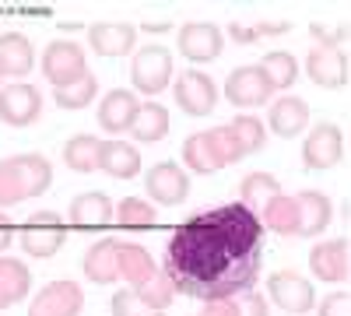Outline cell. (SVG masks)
I'll return each instance as SVG.
<instances>
[{
  "label": "cell",
  "mask_w": 351,
  "mask_h": 316,
  "mask_svg": "<svg viewBox=\"0 0 351 316\" xmlns=\"http://www.w3.org/2000/svg\"><path fill=\"white\" fill-rule=\"evenodd\" d=\"M263 225L243 204L211 208L176 228L165 246V278L200 302L236 299L260 278Z\"/></svg>",
  "instance_id": "cell-1"
},
{
  "label": "cell",
  "mask_w": 351,
  "mask_h": 316,
  "mask_svg": "<svg viewBox=\"0 0 351 316\" xmlns=\"http://www.w3.org/2000/svg\"><path fill=\"white\" fill-rule=\"evenodd\" d=\"M53 183V165L43 155H11L0 162V208L46 193Z\"/></svg>",
  "instance_id": "cell-2"
},
{
  "label": "cell",
  "mask_w": 351,
  "mask_h": 316,
  "mask_svg": "<svg viewBox=\"0 0 351 316\" xmlns=\"http://www.w3.org/2000/svg\"><path fill=\"white\" fill-rule=\"evenodd\" d=\"M64 243H67V228L56 211H36L21 225V250L28 256H36V260H46V256L60 253Z\"/></svg>",
  "instance_id": "cell-3"
},
{
  "label": "cell",
  "mask_w": 351,
  "mask_h": 316,
  "mask_svg": "<svg viewBox=\"0 0 351 316\" xmlns=\"http://www.w3.org/2000/svg\"><path fill=\"white\" fill-rule=\"evenodd\" d=\"M130 77L141 95H162L165 84L172 81V53L165 46H141L134 53Z\"/></svg>",
  "instance_id": "cell-4"
},
{
  "label": "cell",
  "mask_w": 351,
  "mask_h": 316,
  "mask_svg": "<svg viewBox=\"0 0 351 316\" xmlns=\"http://www.w3.org/2000/svg\"><path fill=\"white\" fill-rule=\"evenodd\" d=\"M43 74L53 88H67L77 77L88 74V64H84V49L71 39H56L43 49Z\"/></svg>",
  "instance_id": "cell-5"
},
{
  "label": "cell",
  "mask_w": 351,
  "mask_h": 316,
  "mask_svg": "<svg viewBox=\"0 0 351 316\" xmlns=\"http://www.w3.org/2000/svg\"><path fill=\"white\" fill-rule=\"evenodd\" d=\"M274 95L271 81L263 77L260 64H250V67H236L228 77H225V99L236 106V109H256V106H267Z\"/></svg>",
  "instance_id": "cell-6"
},
{
  "label": "cell",
  "mask_w": 351,
  "mask_h": 316,
  "mask_svg": "<svg viewBox=\"0 0 351 316\" xmlns=\"http://www.w3.org/2000/svg\"><path fill=\"white\" fill-rule=\"evenodd\" d=\"M176 106H180L186 117H211L215 106H218V88L215 81L204 74V71H186L176 77Z\"/></svg>",
  "instance_id": "cell-7"
},
{
  "label": "cell",
  "mask_w": 351,
  "mask_h": 316,
  "mask_svg": "<svg viewBox=\"0 0 351 316\" xmlns=\"http://www.w3.org/2000/svg\"><path fill=\"white\" fill-rule=\"evenodd\" d=\"M267 295L274 299V306L281 313H291V316H302L316 306V292H313V284L295 274V271H278L267 278Z\"/></svg>",
  "instance_id": "cell-8"
},
{
  "label": "cell",
  "mask_w": 351,
  "mask_h": 316,
  "mask_svg": "<svg viewBox=\"0 0 351 316\" xmlns=\"http://www.w3.org/2000/svg\"><path fill=\"white\" fill-rule=\"evenodd\" d=\"M180 53L186 56L190 64H211L221 56L225 49V32L211 21H190L180 28V39H176Z\"/></svg>",
  "instance_id": "cell-9"
},
{
  "label": "cell",
  "mask_w": 351,
  "mask_h": 316,
  "mask_svg": "<svg viewBox=\"0 0 351 316\" xmlns=\"http://www.w3.org/2000/svg\"><path fill=\"white\" fill-rule=\"evenodd\" d=\"M344 158V134L337 123L324 120V123H316L306 137V145H302V165L306 169H330Z\"/></svg>",
  "instance_id": "cell-10"
},
{
  "label": "cell",
  "mask_w": 351,
  "mask_h": 316,
  "mask_svg": "<svg viewBox=\"0 0 351 316\" xmlns=\"http://www.w3.org/2000/svg\"><path fill=\"white\" fill-rule=\"evenodd\" d=\"M144 186H148V197L162 208H176L190 197V176L176 165V162H158L148 169L144 176Z\"/></svg>",
  "instance_id": "cell-11"
},
{
  "label": "cell",
  "mask_w": 351,
  "mask_h": 316,
  "mask_svg": "<svg viewBox=\"0 0 351 316\" xmlns=\"http://www.w3.org/2000/svg\"><path fill=\"white\" fill-rule=\"evenodd\" d=\"M43 117V95L36 84H8L0 92V120L8 127H32Z\"/></svg>",
  "instance_id": "cell-12"
},
{
  "label": "cell",
  "mask_w": 351,
  "mask_h": 316,
  "mask_svg": "<svg viewBox=\"0 0 351 316\" xmlns=\"http://www.w3.org/2000/svg\"><path fill=\"white\" fill-rule=\"evenodd\" d=\"M84 309V292L74 281H49L32 299L28 316H77Z\"/></svg>",
  "instance_id": "cell-13"
},
{
  "label": "cell",
  "mask_w": 351,
  "mask_h": 316,
  "mask_svg": "<svg viewBox=\"0 0 351 316\" xmlns=\"http://www.w3.org/2000/svg\"><path fill=\"white\" fill-rule=\"evenodd\" d=\"M309 267L319 281H327V284H337L348 278L351 271V256H348V239L337 236V239H327V243H319L313 246L309 253Z\"/></svg>",
  "instance_id": "cell-14"
},
{
  "label": "cell",
  "mask_w": 351,
  "mask_h": 316,
  "mask_svg": "<svg viewBox=\"0 0 351 316\" xmlns=\"http://www.w3.org/2000/svg\"><path fill=\"white\" fill-rule=\"evenodd\" d=\"M112 211H116V204H112L106 193L88 190V193H81V197L71 200L67 221L74 228H81V232H92V228H109L112 225Z\"/></svg>",
  "instance_id": "cell-15"
},
{
  "label": "cell",
  "mask_w": 351,
  "mask_h": 316,
  "mask_svg": "<svg viewBox=\"0 0 351 316\" xmlns=\"http://www.w3.org/2000/svg\"><path fill=\"white\" fill-rule=\"evenodd\" d=\"M306 74L319 88H344L348 81V56L344 49H319L313 46L306 56Z\"/></svg>",
  "instance_id": "cell-16"
},
{
  "label": "cell",
  "mask_w": 351,
  "mask_h": 316,
  "mask_svg": "<svg viewBox=\"0 0 351 316\" xmlns=\"http://www.w3.org/2000/svg\"><path fill=\"white\" fill-rule=\"evenodd\" d=\"M137 42V28L127 21H95L88 28V46L99 56H127Z\"/></svg>",
  "instance_id": "cell-17"
},
{
  "label": "cell",
  "mask_w": 351,
  "mask_h": 316,
  "mask_svg": "<svg viewBox=\"0 0 351 316\" xmlns=\"http://www.w3.org/2000/svg\"><path fill=\"white\" fill-rule=\"evenodd\" d=\"M137 109H141V99L130 88H112L99 106V127L106 134H123V130H130Z\"/></svg>",
  "instance_id": "cell-18"
},
{
  "label": "cell",
  "mask_w": 351,
  "mask_h": 316,
  "mask_svg": "<svg viewBox=\"0 0 351 316\" xmlns=\"http://www.w3.org/2000/svg\"><path fill=\"white\" fill-rule=\"evenodd\" d=\"M295 211H299V236H319L334 218L330 197L319 190H302L295 197Z\"/></svg>",
  "instance_id": "cell-19"
},
{
  "label": "cell",
  "mask_w": 351,
  "mask_h": 316,
  "mask_svg": "<svg viewBox=\"0 0 351 316\" xmlns=\"http://www.w3.org/2000/svg\"><path fill=\"white\" fill-rule=\"evenodd\" d=\"M271 130L278 137H299L306 127H309V106L306 99L299 95H281L274 106H271V117H267Z\"/></svg>",
  "instance_id": "cell-20"
},
{
  "label": "cell",
  "mask_w": 351,
  "mask_h": 316,
  "mask_svg": "<svg viewBox=\"0 0 351 316\" xmlns=\"http://www.w3.org/2000/svg\"><path fill=\"white\" fill-rule=\"evenodd\" d=\"M36 67V46L21 32H8L0 36V74L8 77H25Z\"/></svg>",
  "instance_id": "cell-21"
},
{
  "label": "cell",
  "mask_w": 351,
  "mask_h": 316,
  "mask_svg": "<svg viewBox=\"0 0 351 316\" xmlns=\"http://www.w3.org/2000/svg\"><path fill=\"white\" fill-rule=\"evenodd\" d=\"M116 264H120V278L127 281V289H141L158 271V264L152 260L148 250L137 243H123V239L116 243Z\"/></svg>",
  "instance_id": "cell-22"
},
{
  "label": "cell",
  "mask_w": 351,
  "mask_h": 316,
  "mask_svg": "<svg viewBox=\"0 0 351 316\" xmlns=\"http://www.w3.org/2000/svg\"><path fill=\"white\" fill-rule=\"evenodd\" d=\"M32 292V271L28 264L14 260V256H0V313L11 309Z\"/></svg>",
  "instance_id": "cell-23"
},
{
  "label": "cell",
  "mask_w": 351,
  "mask_h": 316,
  "mask_svg": "<svg viewBox=\"0 0 351 316\" xmlns=\"http://www.w3.org/2000/svg\"><path fill=\"white\" fill-rule=\"evenodd\" d=\"M116 243L120 239H99L92 250L84 253V278L88 281H95V284H112V281H120V264H116Z\"/></svg>",
  "instance_id": "cell-24"
},
{
  "label": "cell",
  "mask_w": 351,
  "mask_h": 316,
  "mask_svg": "<svg viewBox=\"0 0 351 316\" xmlns=\"http://www.w3.org/2000/svg\"><path fill=\"white\" fill-rule=\"evenodd\" d=\"M260 225L271 228L274 236H299V211H295V197L278 193L260 208Z\"/></svg>",
  "instance_id": "cell-25"
},
{
  "label": "cell",
  "mask_w": 351,
  "mask_h": 316,
  "mask_svg": "<svg viewBox=\"0 0 351 316\" xmlns=\"http://www.w3.org/2000/svg\"><path fill=\"white\" fill-rule=\"evenodd\" d=\"M169 109L158 106V102H141L137 109V117L130 123V134L134 141H141V145H155V141H162L169 134Z\"/></svg>",
  "instance_id": "cell-26"
},
{
  "label": "cell",
  "mask_w": 351,
  "mask_h": 316,
  "mask_svg": "<svg viewBox=\"0 0 351 316\" xmlns=\"http://www.w3.org/2000/svg\"><path fill=\"white\" fill-rule=\"evenodd\" d=\"M112 180H134L141 172V151L134 145H127V141H109V145H102V165Z\"/></svg>",
  "instance_id": "cell-27"
},
{
  "label": "cell",
  "mask_w": 351,
  "mask_h": 316,
  "mask_svg": "<svg viewBox=\"0 0 351 316\" xmlns=\"http://www.w3.org/2000/svg\"><path fill=\"white\" fill-rule=\"evenodd\" d=\"M64 162L74 169V172H99L102 165V141L95 134H77L64 145Z\"/></svg>",
  "instance_id": "cell-28"
},
{
  "label": "cell",
  "mask_w": 351,
  "mask_h": 316,
  "mask_svg": "<svg viewBox=\"0 0 351 316\" xmlns=\"http://www.w3.org/2000/svg\"><path fill=\"white\" fill-rule=\"evenodd\" d=\"M183 162L190 165V172H200V176H208V172H218L221 162H218V151L211 145V134L208 130H197L183 141Z\"/></svg>",
  "instance_id": "cell-29"
},
{
  "label": "cell",
  "mask_w": 351,
  "mask_h": 316,
  "mask_svg": "<svg viewBox=\"0 0 351 316\" xmlns=\"http://www.w3.org/2000/svg\"><path fill=\"white\" fill-rule=\"evenodd\" d=\"M260 71H263V77L271 81L274 92H288L291 84H295V77H299V60L288 49H271L260 60Z\"/></svg>",
  "instance_id": "cell-30"
},
{
  "label": "cell",
  "mask_w": 351,
  "mask_h": 316,
  "mask_svg": "<svg viewBox=\"0 0 351 316\" xmlns=\"http://www.w3.org/2000/svg\"><path fill=\"white\" fill-rule=\"evenodd\" d=\"M239 193H243V208L260 215V208L267 204L271 197L285 193V190H281V180L271 176V172H250V176L243 180V186H239Z\"/></svg>",
  "instance_id": "cell-31"
},
{
  "label": "cell",
  "mask_w": 351,
  "mask_h": 316,
  "mask_svg": "<svg viewBox=\"0 0 351 316\" xmlns=\"http://www.w3.org/2000/svg\"><path fill=\"white\" fill-rule=\"evenodd\" d=\"M228 134L239 145L243 155H256V151H263V145H267V127H263L256 117H250V112H243V117L232 120L228 123Z\"/></svg>",
  "instance_id": "cell-32"
},
{
  "label": "cell",
  "mask_w": 351,
  "mask_h": 316,
  "mask_svg": "<svg viewBox=\"0 0 351 316\" xmlns=\"http://www.w3.org/2000/svg\"><path fill=\"white\" fill-rule=\"evenodd\" d=\"M112 221H116V225H123V228H152V225L158 221V211L148 204V200L127 197V200H120V204H116Z\"/></svg>",
  "instance_id": "cell-33"
},
{
  "label": "cell",
  "mask_w": 351,
  "mask_h": 316,
  "mask_svg": "<svg viewBox=\"0 0 351 316\" xmlns=\"http://www.w3.org/2000/svg\"><path fill=\"white\" fill-rule=\"evenodd\" d=\"M95 95H99V81H95V74L77 77L74 84H67V88H53V102L60 106V109H84V106H92Z\"/></svg>",
  "instance_id": "cell-34"
},
{
  "label": "cell",
  "mask_w": 351,
  "mask_h": 316,
  "mask_svg": "<svg viewBox=\"0 0 351 316\" xmlns=\"http://www.w3.org/2000/svg\"><path fill=\"white\" fill-rule=\"evenodd\" d=\"M134 295L148 306V309H158V313H165L169 306H172V299H176V289H172V281L165 278V271H155L148 281L141 284V289H134Z\"/></svg>",
  "instance_id": "cell-35"
},
{
  "label": "cell",
  "mask_w": 351,
  "mask_h": 316,
  "mask_svg": "<svg viewBox=\"0 0 351 316\" xmlns=\"http://www.w3.org/2000/svg\"><path fill=\"white\" fill-rule=\"evenodd\" d=\"M112 316H162V313L144 306V302L134 295V289H123V292L112 295Z\"/></svg>",
  "instance_id": "cell-36"
},
{
  "label": "cell",
  "mask_w": 351,
  "mask_h": 316,
  "mask_svg": "<svg viewBox=\"0 0 351 316\" xmlns=\"http://www.w3.org/2000/svg\"><path fill=\"white\" fill-rule=\"evenodd\" d=\"M208 134H211V145H215V151H218V162H221V169L243 158V151H239V145H236V141H232L228 127H211Z\"/></svg>",
  "instance_id": "cell-37"
},
{
  "label": "cell",
  "mask_w": 351,
  "mask_h": 316,
  "mask_svg": "<svg viewBox=\"0 0 351 316\" xmlns=\"http://www.w3.org/2000/svg\"><path fill=\"white\" fill-rule=\"evenodd\" d=\"M319 316H351V295L348 292H330L319 302Z\"/></svg>",
  "instance_id": "cell-38"
},
{
  "label": "cell",
  "mask_w": 351,
  "mask_h": 316,
  "mask_svg": "<svg viewBox=\"0 0 351 316\" xmlns=\"http://www.w3.org/2000/svg\"><path fill=\"white\" fill-rule=\"evenodd\" d=\"M313 36H316V46L319 49H341L344 46V36H348V25H341L337 32H330V28H324V25H313Z\"/></svg>",
  "instance_id": "cell-39"
},
{
  "label": "cell",
  "mask_w": 351,
  "mask_h": 316,
  "mask_svg": "<svg viewBox=\"0 0 351 316\" xmlns=\"http://www.w3.org/2000/svg\"><path fill=\"white\" fill-rule=\"evenodd\" d=\"M246 302H239V316H267V299H263L260 292H243Z\"/></svg>",
  "instance_id": "cell-40"
},
{
  "label": "cell",
  "mask_w": 351,
  "mask_h": 316,
  "mask_svg": "<svg viewBox=\"0 0 351 316\" xmlns=\"http://www.w3.org/2000/svg\"><path fill=\"white\" fill-rule=\"evenodd\" d=\"M200 316H239V302L236 299H215V302H204Z\"/></svg>",
  "instance_id": "cell-41"
},
{
  "label": "cell",
  "mask_w": 351,
  "mask_h": 316,
  "mask_svg": "<svg viewBox=\"0 0 351 316\" xmlns=\"http://www.w3.org/2000/svg\"><path fill=\"white\" fill-rule=\"evenodd\" d=\"M228 36L236 39L239 46H253V42H260L256 32H253V25H243V21H232V25H228Z\"/></svg>",
  "instance_id": "cell-42"
},
{
  "label": "cell",
  "mask_w": 351,
  "mask_h": 316,
  "mask_svg": "<svg viewBox=\"0 0 351 316\" xmlns=\"http://www.w3.org/2000/svg\"><path fill=\"white\" fill-rule=\"evenodd\" d=\"M288 28H291L288 21H256L253 32H256V39H260V36H285Z\"/></svg>",
  "instance_id": "cell-43"
},
{
  "label": "cell",
  "mask_w": 351,
  "mask_h": 316,
  "mask_svg": "<svg viewBox=\"0 0 351 316\" xmlns=\"http://www.w3.org/2000/svg\"><path fill=\"white\" fill-rule=\"evenodd\" d=\"M11 243H14V225H11L8 211H0V253H4Z\"/></svg>",
  "instance_id": "cell-44"
},
{
  "label": "cell",
  "mask_w": 351,
  "mask_h": 316,
  "mask_svg": "<svg viewBox=\"0 0 351 316\" xmlns=\"http://www.w3.org/2000/svg\"><path fill=\"white\" fill-rule=\"evenodd\" d=\"M165 28H169V21H162V25L158 21H148V25H144V32H155L158 36V32H165Z\"/></svg>",
  "instance_id": "cell-45"
},
{
  "label": "cell",
  "mask_w": 351,
  "mask_h": 316,
  "mask_svg": "<svg viewBox=\"0 0 351 316\" xmlns=\"http://www.w3.org/2000/svg\"><path fill=\"white\" fill-rule=\"evenodd\" d=\"M0 77H4V74H0Z\"/></svg>",
  "instance_id": "cell-46"
}]
</instances>
